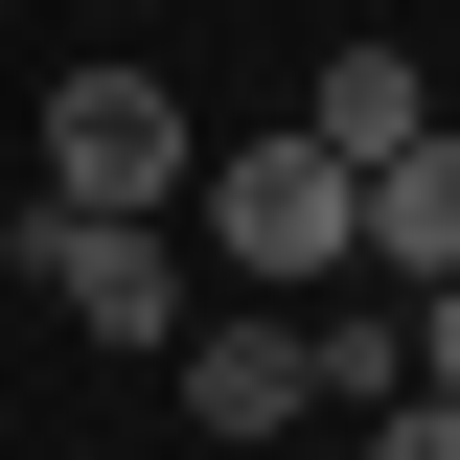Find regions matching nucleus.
<instances>
[{
	"instance_id": "nucleus-9",
	"label": "nucleus",
	"mask_w": 460,
	"mask_h": 460,
	"mask_svg": "<svg viewBox=\"0 0 460 460\" xmlns=\"http://www.w3.org/2000/svg\"><path fill=\"white\" fill-rule=\"evenodd\" d=\"M414 392H460V277H438V299H414Z\"/></svg>"
},
{
	"instance_id": "nucleus-1",
	"label": "nucleus",
	"mask_w": 460,
	"mask_h": 460,
	"mask_svg": "<svg viewBox=\"0 0 460 460\" xmlns=\"http://www.w3.org/2000/svg\"><path fill=\"white\" fill-rule=\"evenodd\" d=\"M184 184H208V138H184V93L93 47V69L47 93V208H184Z\"/></svg>"
},
{
	"instance_id": "nucleus-7",
	"label": "nucleus",
	"mask_w": 460,
	"mask_h": 460,
	"mask_svg": "<svg viewBox=\"0 0 460 460\" xmlns=\"http://www.w3.org/2000/svg\"><path fill=\"white\" fill-rule=\"evenodd\" d=\"M299 368H323V414H392V392H414V299H345V323H299Z\"/></svg>"
},
{
	"instance_id": "nucleus-2",
	"label": "nucleus",
	"mask_w": 460,
	"mask_h": 460,
	"mask_svg": "<svg viewBox=\"0 0 460 460\" xmlns=\"http://www.w3.org/2000/svg\"><path fill=\"white\" fill-rule=\"evenodd\" d=\"M23 299H69L93 345L162 368V345H184V230L162 208H23Z\"/></svg>"
},
{
	"instance_id": "nucleus-6",
	"label": "nucleus",
	"mask_w": 460,
	"mask_h": 460,
	"mask_svg": "<svg viewBox=\"0 0 460 460\" xmlns=\"http://www.w3.org/2000/svg\"><path fill=\"white\" fill-rule=\"evenodd\" d=\"M299 138H323L345 184L392 162V138H438V115H414V47H323V69H299Z\"/></svg>"
},
{
	"instance_id": "nucleus-8",
	"label": "nucleus",
	"mask_w": 460,
	"mask_h": 460,
	"mask_svg": "<svg viewBox=\"0 0 460 460\" xmlns=\"http://www.w3.org/2000/svg\"><path fill=\"white\" fill-rule=\"evenodd\" d=\"M368 460H460V392H392V414H368Z\"/></svg>"
},
{
	"instance_id": "nucleus-5",
	"label": "nucleus",
	"mask_w": 460,
	"mask_h": 460,
	"mask_svg": "<svg viewBox=\"0 0 460 460\" xmlns=\"http://www.w3.org/2000/svg\"><path fill=\"white\" fill-rule=\"evenodd\" d=\"M345 253H368L392 299H438V277H460V138H392V162L345 184Z\"/></svg>"
},
{
	"instance_id": "nucleus-4",
	"label": "nucleus",
	"mask_w": 460,
	"mask_h": 460,
	"mask_svg": "<svg viewBox=\"0 0 460 460\" xmlns=\"http://www.w3.org/2000/svg\"><path fill=\"white\" fill-rule=\"evenodd\" d=\"M208 230H230V277H253V299L323 277V253H345V162H323V138H230V162H208Z\"/></svg>"
},
{
	"instance_id": "nucleus-3",
	"label": "nucleus",
	"mask_w": 460,
	"mask_h": 460,
	"mask_svg": "<svg viewBox=\"0 0 460 460\" xmlns=\"http://www.w3.org/2000/svg\"><path fill=\"white\" fill-rule=\"evenodd\" d=\"M162 392L208 460H299V414H323V368H299V323H184L162 345Z\"/></svg>"
}]
</instances>
